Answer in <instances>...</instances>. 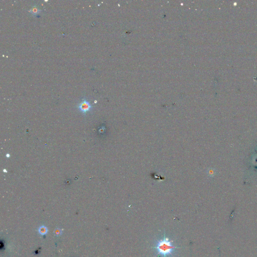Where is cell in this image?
<instances>
[{
	"label": "cell",
	"instance_id": "obj_5",
	"mask_svg": "<svg viewBox=\"0 0 257 257\" xmlns=\"http://www.w3.org/2000/svg\"><path fill=\"white\" fill-rule=\"evenodd\" d=\"M62 231L63 230L60 229V228H57L54 231V234L55 236H59L60 235H61V234H62Z\"/></svg>",
	"mask_w": 257,
	"mask_h": 257
},
{
	"label": "cell",
	"instance_id": "obj_2",
	"mask_svg": "<svg viewBox=\"0 0 257 257\" xmlns=\"http://www.w3.org/2000/svg\"><path fill=\"white\" fill-rule=\"evenodd\" d=\"M77 108H78L79 111L84 115H85L87 112L91 111V110L92 109V107L91 104L85 99H83L78 105Z\"/></svg>",
	"mask_w": 257,
	"mask_h": 257
},
{
	"label": "cell",
	"instance_id": "obj_1",
	"mask_svg": "<svg viewBox=\"0 0 257 257\" xmlns=\"http://www.w3.org/2000/svg\"><path fill=\"white\" fill-rule=\"evenodd\" d=\"M173 241L171 240L166 236L164 231V237L163 239L158 240L156 246L153 248L156 250L157 255H160L162 257H171L173 255L176 248L179 247H176L173 244Z\"/></svg>",
	"mask_w": 257,
	"mask_h": 257
},
{
	"label": "cell",
	"instance_id": "obj_6",
	"mask_svg": "<svg viewBox=\"0 0 257 257\" xmlns=\"http://www.w3.org/2000/svg\"><path fill=\"white\" fill-rule=\"evenodd\" d=\"M6 157H7V158H10V155L9 154H6Z\"/></svg>",
	"mask_w": 257,
	"mask_h": 257
},
{
	"label": "cell",
	"instance_id": "obj_3",
	"mask_svg": "<svg viewBox=\"0 0 257 257\" xmlns=\"http://www.w3.org/2000/svg\"><path fill=\"white\" fill-rule=\"evenodd\" d=\"M38 231L41 235H45L47 233L48 229L45 226H42L39 228Z\"/></svg>",
	"mask_w": 257,
	"mask_h": 257
},
{
	"label": "cell",
	"instance_id": "obj_4",
	"mask_svg": "<svg viewBox=\"0 0 257 257\" xmlns=\"http://www.w3.org/2000/svg\"><path fill=\"white\" fill-rule=\"evenodd\" d=\"M29 11L32 14L36 15V14H38L41 11V10L39 9V8H38L37 6H34L32 8H31L30 10Z\"/></svg>",
	"mask_w": 257,
	"mask_h": 257
},
{
	"label": "cell",
	"instance_id": "obj_7",
	"mask_svg": "<svg viewBox=\"0 0 257 257\" xmlns=\"http://www.w3.org/2000/svg\"><path fill=\"white\" fill-rule=\"evenodd\" d=\"M4 172H6V173H7V170H6V169H4Z\"/></svg>",
	"mask_w": 257,
	"mask_h": 257
}]
</instances>
